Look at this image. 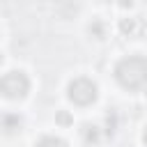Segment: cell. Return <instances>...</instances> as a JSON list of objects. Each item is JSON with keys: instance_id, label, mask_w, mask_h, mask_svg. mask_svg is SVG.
Listing matches in <instances>:
<instances>
[{"instance_id": "obj_8", "label": "cell", "mask_w": 147, "mask_h": 147, "mask_svg": "<svg viewBox=\"0 0 147 147\" xmlns=\"http://www.w3.org/2000/svg\"><path fill=\"white\" fill-rule=\"evenodd\" d=\"M122 30H124V32H131V30H133V21H124V23H122Z\"/></svg>"}, {"instance_id": "obj_6", "label": "cell", "mask_w": 147, "mask_h": 147, "mask_svg": "<svg viewBox=\"0 0 147 147\" xmlns=\"http://www.w3.org/2000/svg\"><path fill=\"white\" fill-rule=\"evenodd\" d=\"M83 136H85L87 142H96V140H99V131H96V126H90V124L83 126Z\"/></svg>"}, {"instance_id": "obj_4", "label": "cell", "mask_w": 147, "mask_h": 147, "mask_svg": "<svg viewBox=\"0 0 147 147\" xmlns=\"http://www.w3.org/2000/svg\"><path fill=\"white\" fill-rule=\"evenodd\" d=\"M34 147H69L62 138H55V136H44Z\"/></svg>"}, {"instance_id": "obj_5", "label": "cell", "mask_w": 147, "mask_h": 147, "mask_svg": "<svg viewBox=\"0 0 147 147\" xmlns=\"http://www.w3.org/2000/svg\"><path fill=\"white\" fill-rule=\"evenodd\" d=\"M5 129H7V133L21 129V117H18V115H7V117H5Z\"/></svg>"}, {"instance_id": "obj_2", "label": "cell", "mask_w": 147, "mask_h": 147, "mask_svg": "<svg viewBox=\"0 0 147 147\" xmlns=\"http://www.w3.org/2000/svg\"><path fill=\"white\" fill-rule=\"evenodd\" d=\"M0 90L7 99H23L30 92V78L23 71H9L0 80Z\"/></svg>"}, {"instance_id": "obj_10", "label": "cell", "mask_w": 147, "mask_h": 147, "mask_svg": "<svg viewBox=\"0 0 147 147\" xmlns=\"http://www.w3.org/2000/svg\"><path fill=\"white\" fill-rule=\"evenodd\" d=\"M142 142H145V147H147V129H145V133H142Z\"/></svg>"}, {"instance_id": "obj_9", "label": "cell", "mask_w": 147, "mask_h": 147, "mask_svg": "<svg viewBox=\"0 0 147 147\" xmlns=\"http://www.w3.org/2000/svg\"><path fill=\"white\" fill-rule=\"evenodd\" d=\"M133 5V0H122V7H131Z\"/></svg>"}, {"instance_id": "obj_1", "label": "cell", "mask_w": 147, "mask_h": 147, "mask_svg": "<svg viewBox=\"0 0 147 147\" xmlns=\"http://www.w3.org/2000/svg\"><path fill=\"white\" fill-rule=\"evenodd\" d=\"M115 78L122 87L126 90H140L147 85V57L140 55H129L117 62L115 67Z\"/></svg>"}, {"instance_id": "obj_3", "label": "cell", "mask_w": 147, "mask_h": 147, "mask_svg": "<svg viewBox=\"0 0 147 147\" xmlns=\"http://www.w3.org/2000/svg\"><path fill=\"white\" fill-rule=\"evenodd\" d=\"M96 85L90 78H76L69 83V99L76 106H90L96 101Z\"/></svg>"}, {"instance_id": "obj_7", "label": "cell", "mask_w": 147, "mask_h": 147, "mask_svg": "<svg viewBox=\"0 0 147 147\" xmlns=\"http://www.w3.org/2000/svg\"><path fill=\"white\" fill-rule=\"evenodd\" d=\"M57 122H62V124H69V122H71V117H69L67 113H60V115H57Z\"/></svg>"}]
</instances>
